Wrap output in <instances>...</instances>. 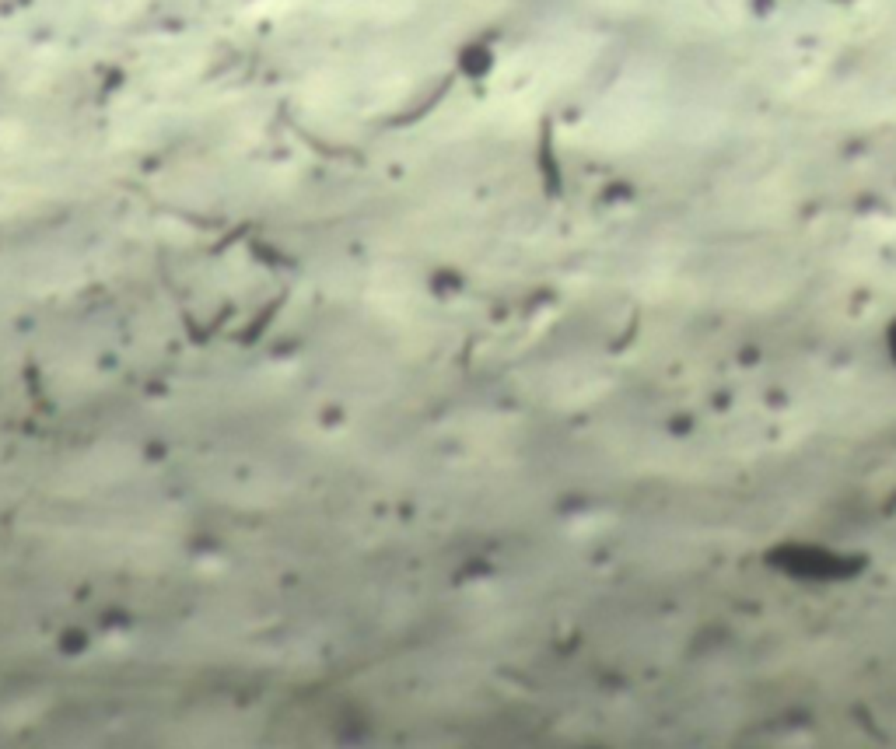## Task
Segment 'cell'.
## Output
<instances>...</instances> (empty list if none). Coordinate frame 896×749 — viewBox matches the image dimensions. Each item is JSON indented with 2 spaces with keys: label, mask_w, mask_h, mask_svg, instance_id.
I'll use <instances>...</instances> for the list:
<instances>
[{
  "label": "cell",
  "mask_w": 896,
  "mask_h": 749,
  "mask_svg": "<svg viewBox=\"0 0 896 749\" xmlns=\"http://www.w3.org/2000/svg\"><path fill=\"white\" fill-rule=\"evenodd\" d=\"M760 564L774 582L795 592H844L872 571V553L830 536L788 533L760 550Z\"/></svg>",
  "instance_id": "1"
},
{
  "label": "cell",
  "mask_w": 896,
  "mask_h": 749,
  "mask_svg": "<svg viewBox=\"0 0 896 749\" xmlns=\"http://www.w3.org/2000/svg\"><path fill=\"white\" fill-rule=\"evenodd\" d=\"M879 350H882V365L886 372L893 374L896 382V308L882 319V330H879Z\"/></svg>",
  "instance_id": "2"
}]
</instances>
